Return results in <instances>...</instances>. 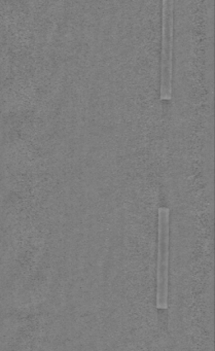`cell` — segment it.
I'll return each mask as SVG.
<instances>
[{
  "label": "cell",
  "mask_w": 215,
  "mask_h": 351,
  "mask_svg": "<svg viewBox=\"0 0 215 351\" xmlns=\"http://www.w3.org/2000/svg\"><path fill=\"white\" fill-rule=\"evenodd\" d=\"M161 99L172 98V57H173L174 1L162 3Z\"/></svg>",
  "instance_id": "obj_1"
},
{
  "label": "cell",
  "mask_w": 215,
  "mask_h": 351,
  "mask_svg": "<svg viewBox=\"0 0 215 351\" xmlns=\"http://www.w3.org/2000/svg\"><path fill=\"white\" fill-rule=\"evenodd\" d=\"M169 217L167 207L159 208L157 227V308H168V269H169Z\"/></svg>",
  "instance_id": "obj_2"
}]
</instances>
